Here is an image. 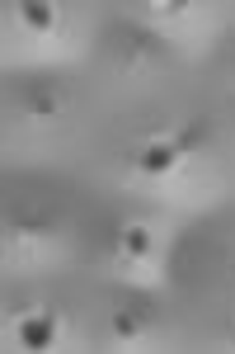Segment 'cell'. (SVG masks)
I'll return each instance as SVG.
<instances>
[{"label": "cell", "mask_w": 235, "mask_h": 354, "mask_svg": "<svg viewBox=\"0 0 235 354\" xmlns=\"http://www.w3.org/2000/svg\"><path fill=\"white\" fill-rule=\"evenodd\" d=\"M203 137H207V123H188V128H183L179 137H174V151H193V147H203Z\"/></svg>", "instance_id": "cell-5"}, {"label": "cell", "mask_w": 235, "mask_h": 354, "mask_svg": "<svg viewBox=\"0 0 235 354\" xmlns=\"http://www.w3.org/2000/svg\"><path fill=\"white\" fill-rule=\"evenodd\" d=\"M57 104H52V95H38V100H33V113H52Z\"/></svg>", "instance_id": "cell-7"}, {"label": "cell", "mask_w": 235, "mask_h": 354, "mask_svg": "<svg viewBox=\"0 0 235 354\" xmlns=\"http://www.w3.org/2000/svg\"><path fill=\"white\" fill-rule=\"evenodd\" d=\"M174 161H179V151H174V142H165V147H146L136 165H141V175H165Z\"/></svg>", "instance_id": "cell-2"}, {"label": "cell", "mask_w": 235, "mask_h": 354, "mask_svg": "<svg viewBox=\"0 0 235 354\" xmlns=\"http://www.w3.org/2000/svg\"><path fill=\"white\" fill-rule=\"evenodd\" d=\"M113 330H118L123 340H127V335H136V317H132V312H118V317H113Z\"/></svg>", "instance_id": "cell-6"}, {"label": "cell", "mask_w": 235, "mask_h": 354, "mask_svg": "<svg viewBox=\"0 0 235 354\" xmlns=\"http://www.w3.org/2000/svg\"><path fill=\"white\" fill-rule=\"evenodd\" d=\"M52 5H24V24L28 28H38V33H48V28H52Z\"/></svg>", "instance_id": "cell-4"}, {"label": "cell", "mask_w": 235, "mask_h": 354, "mask_svg": "<svg viewBox=\"0 0 235 354\" xmlns=\"http://www.w3.org/2000/svg\"><path fill=\"white\" fill-rule=\"evenodd\" d=\"M123 250H127L132 260H141V255L151 250V232H146V227H127V232H123Z\"/></svg>", "instance_id": "cell-3"}, {"label": "cell", "mask_w": 235, "mask_h": 354, "mask_svg": "<svg viewBox=\"0 0 235 354\" xmlns=\"http://www.w3.org/2000/svg\"><path fill=\"white\" fill-rule=\"evenodd\" d=\"M57 340V317H28L19 326V345L24 350H48Z\"/></svg>", "instance_id": "cell-1"}]
</instances>
